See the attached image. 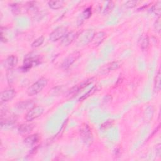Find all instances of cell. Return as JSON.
I'll return each instance as SVG.
<instances>
[{
  "instance_id": "cell-1",
  "label": "cell",
  "mask_w": 161,
  "mask_h": 161,
  "mask_svg": "<svg viewBox=\"0 0 161 161\" xmlns=\"http://www.w3.org/2000/svg\"><path fill=\"white\" fill-rule=\"evenodd\" d=\"M48 80L45 77L39 79L35 83L32 85L27 90V94L29 96H34L40 93L44 88L46 87Z\"/></svg>"
},
{
  "instance_id": "cell-2",
  "label": "cell",
  "mask_w": 161,
  "mask_h": 161,
  "mask_svg": "<svg viewBox=\"0 0 161 161\" xmlns=\"http://www.w3.org/2000/svg\"><path fill=\"white\" fill-rule=\"evenodd\" d=\"M44 109L42 106H37L33 107L26 114L25 119L27 122H32L40 117L44 113Z\"/></svg>"
},
{
  "instance_id": "cell-3",
  "label": "cell",
  "mask_w": 161,
  "mask_h": 161,
  "mask_svg": "<svg viewBox=\"0 0 161 161\" xmlns=\"http://www.w3.org/2000/svg\"><path fill=\"white\" fill-rule=\"evenodd\" d=\"M80 135L86 144L89 145L92 143L93 137L91 129L88 125H85L84 126L81 127L80 130Z\"/></svg>"
},
{
  "instance_id": "cell-4",
  "label": "cell",
  "mask_w": 161,
  "mask_h": 161,
  "mask_svg": "<svg viewBox=\"0 0 161 161\" xmlns=\"http://www.w3.org/2000/svg\"><path fill=\"white\" fill-rule=\"evenodd\" d=\"M67 34V28L65 27H60L54 30L50 35L49 39L52 42H56L63 39Z\"/></svg>"
},
{
  "instance_id": "cell-5",
  "label": "cell",
  "mask_w": 161,
  "mask_h": 161,
  "mask_svg": "<svg viewBox=\"0 0 161 161\" xmlns=\"http://www.w3.org/2000/svg\"><path fill=\"white\" fill-rule=\"evenodd\" d=\"M80 55V54L79 52H74L72 53L63 61L61 67L64 69H68L79 58Z\"/></svg>"
},
{
  "instance_id": "cell-6",
  "label": "cell",
  "mask_w": 161,
  "mask_h": 161,
  "mask_svg": "<svg viewBox=\"0 0 161 161\" xmlns=\"http://www.w3.org/2000/svg\"><path fill=\"white\" fill-rule=\"evenodd\" d=\"M16 96V91L13 89H8L3 91L1 94V100L2 103L8 102L12 100Z\"/></svg>"
},
{
  "instance_id": "cell-7",
  "label": "cell",
  "mask_w": 161,
  "mask_h": 161,
  "mask_svg": "<svg viewBox=\"0 0 161 161\" xmlns=\"http://www.w3.org/2000/svg\"><path fill=\"white\" fill-rule=\"evenodd\" d=\"M18 59L15 55H10L3 61V65L8 70H12L18 64Z\"/></svg>"
},
{
  "instance_id": "cell-8",
  "label": "cell",
  "mask_w": 161,
  "mask_h": 161,
  "mask_svg": "<svg viewBox=\"0 0 161 161\" xmlns=\"http://www.w3.org/2000/svg\"><path fill=\"white\" fill-rule=\"evenodd\" d=\"M93 78L89 79H87L86 80H85V81H84L83 83L75 86L74 88H72L71 89V90L69 92V94L70 95H74V94L77 93L79 91H80L81 90L84 89L87 86H88L90 84H91L93 82Z\"/></svg>"
},
{
  "instance_id": "cell-9",
  "label": "cell",
  "mask_w": 161,
  "mask_h": 161,
  "mask_svg": "<svg viewBox=\"0 0 161 161\" xmlns=\"http://www.w3.org/2000/svg\"><path fill=\"white\" fill-rule=\"evenodd\" d=\"M77 34L74 32H71L65 35V36L62 39L61 44L64 46L69 45L76 38Z\"/></svg>"
},
{
  "instance_id": "cell-10",
  "label": "cell",
  "mask_w": 161,
  "mask_h": 161,
  "mask_svg": "<svg viewBox=\"0 0 161 161\" xmlns=\"http://www.w3.org/2000/svg\"><path fill=\"white\" fill-rule=\"evenodd\" d=\"M106 37V35L105 32H100L95 34L92 40L93 41L94 44L96 45V46H98L103 42V41L105 40Z\"/></svg>"
},
{
  "instance_id": "cell-11",
  "label": "cell",
  "mask_w": 161,
  "mask_h": 161,
  "mask_svg": "<svg viewBox=\"0 0 161 161\" xmlns=\"http://www.w3.org/2000/svg\"><path fill=\"white\" fill-rule=\"evenodd\" d=\"M39 138H40V137L38 134H33L27 137L25 139L24 142L26 145L29 146H32L34 144H35L37 142H38V141L39 140Z\"/></svg>"
},
{
  "instance_id": "cell-12",
  "label": "cell",
  "mask_w": 161,
  "mask_h": 161,
  "mask_svg": "<svg viewBox=\"0 0 161 161\" xmlns=\"http://www.w3.org/2000/svg\"><path fill=\"white\" fill-rule=\"evenodd\" d=\"M34 128V125L32 123H25L21 125L18 128V131L20 133L26 134L30 133Z\"/></svg>"
},
{
  "instance_id": "cell-13",
  "label": "cell",
  "mask_w": 161,
  "mask_h": 161,
  "mask_svg": "<svg viewBox=\"0 0 161 161\" xmlns=\"http://www.w3.org/2000/svg\"><path fill=\"white\" fill-rule=\"evenodd\" d=\"M120 67V64L118 62H112L104 66L103 68V71L110 72L118 69Z\"/></svg>"
},
{
  "instance_id": "cell-14",
  "label": "cell",
  "mask_w": 161,
  "mask_h": 161,
  "mask_svg": "<svg viewBox=\"0 0 161 161\" xmlns=\"http://www.w3.org/2000/svg\"><path fill=\"white\" fill-rule=\"evenodd\" d=\"M65 2L63 1H50L48 2V5L50 8L53 10H59L62 8L64 5Z\"/></svg>"
},
{
  "instance_id": "cell-15",
  "label": "cell",
  "mask_w": 161,
  "mask_h": 161,
  "mask_svg": "<svg viewBox=\"0 0 161 161\" xmlns=\"http://www.w3.org/2000/svg\"><path fill=\"white\" fill-rule=\"evenodd\" d=\"M44 40H45V38L43 36H40L39 37V38H37V39H35L34 42L32 44V47L33 49H36V48H38L39 47H40L43 43L44 42Z\"/></svg>"
},
{
  "instance_id": "cell-16",
  "label": "cell",
  "mask_w": 161,
  "mask_h": 161,
  "mask_svg": "<svg viewBox=\"0 0 161 161\" xmlns=\"http://www.w3.org/2000/svg\"><path fill=\"white\" fill-rule=\"evenodd\" d=\"M152 12L154 13L156 15H157L158 17H160V15L161 13V2H157L156 4L152 7Z\"/></svg>"
},
{
  "instance_id": "cell-17",
  "label": "cell",
  "mask_w": 161,
  "mask_h": 161,
  "mask_svg": "<svg viewBox=\"0 0 161 161\" xmlns=\"http://www.w3.org/2000/svg\"><path fill=\"white\" fill-rule=\"evenodd\" d=\"M160 80H161V74L160 70L157 72L155 79V88L157 91H160V87H161V83H160Z\"/></svg>"
},
{
  "instance_id": "cell-18",
  "label": "cell",
  "mask_w": 161,
  "mask_h": 161,
  "mask_svg": "<svg viewBox=\"0 0 161 161\" xmlns=\"http://www.w3.org/2000/svg\"><path fill=\"white\" fill-rule=\"evenodd\" d=\"M140 45H141L142 49H143V50H146L148 48V47L149 45V39H148V36H145L142 39Z\"/></svg>"
},
{
  "instance_id": "cell-19",
  "label": "cell",
  "mask_w": 161,
  "mask_h": 161,
  "mask_svg": "<svg viewBox=\"0 0 161 161\" xmlns=\"http://www.w3.org/2000/svg\"><path fill=\"white\" fill-rule=\"evenodd\" d=\"M97 91V88L96 87H94L91 90H90L88 93H86L85 95H83L81 98H80L79 101H83L86 99H87L88 97H90V96H91L92 95H93L96 91Z\"/></svg>"
},
{
  "instance_id": "cell-20",
  "label": "cell",
  "mask_w": 161,
  "mask_h": 161,
  "mask_svg": "<svg viewBox=\"0 0 161 161\" xmlns=\"http://www.w3.org/2000/svg\"><path fill=\"white\" fill-rule=\"evenodd\" d=\"M114 7V3L112 2H108L104 10V14H108L113 10Z\"/></svg>"
},
{
  "instance_id": "cell-21",
  "label": "cell",
  "mask_w": 161,
  "mask_h": 161,
  "mask_svg": "<svg viewBox=\"0 0 161 161\" xmlns=\"http://www.w3.org/2000/svg\"><path fill=\"white\" fill-rule=\"evenodd\" d=\"M83 19H88L91 16V8H88L86 10H85L83 14Z\"/></svg>"
},
{
  "instance_id": "cell-22",
  "label": "cell",
  "mask_w": 161,
  "mask_h": 161,
  "mask_svg": "<svg viewBox=\"0 0 161 161\" xmlns=\"http://www.w3.org/2000/svg\"><path fill=\"white\" fill-rule=\"evenodd\" d=\"M33 105V103L31 101H24V102H22L19 104V108L20 109H23L25 110L27 108V107H29L30 106H31Z\"/></svg>"
},
{
  "instance_id": "cell-23",
  "label": "cell",
  "mask_w": 161,
  "mask_h": 161,
  "mask_svg": "<svg viewBox=\"0 0 161 161\" xmlns=\"http://www.w3.org/2000/svg\"><path fill=\"white\" fill-rule=\"evenodd\" d=\"M137 2L136 1H128L125 4V6L127 8H133L136 7Z\"/></svg>"
},
{
  "instance_id": "cell-24",
  "label": "cell",
  "mask_w": 161,
  "mask_h": 161,
  "mask_svg": "<svg viewBox=\"0 0 161 161\" xmlns=\"http://www.w3.org/2000/svg\"><path fill=\"white\" fill-rule=\"evenodd\" d=\"M154 28L157 32L160 34V30H161V26H160V18L158 17V18L156 20L155 24H154Z\"/></svg>"
},
{
  "instance_id": "cell-25",
  "label": "cell",
  "mask_w": 161,
  "mask_h": 161,
  "mask_svg": "<svg viewBox=\"0 0 161 161\" xmlns=\"http://www.w3.org/2000/svg\"><path fill=\"white\" fill-rule=\"evenodd\" d=\"M112 122H113L112 120H108L107 122H105L103 124L101 125V128L103 130H105V129H106V128L110 127L112 125Z\"/></svg>"
},
{
  "instance_id": "cell-26",
  "label": "cell",
  "mask_w": 161,
  "mask_h": 161,
  "mask_svg": "<svg viewBox=\"0 0 161 161\" xmlns=\"http://www.w3.org/2000/svg\"><path fill=\"white\" fill-rule=\"evenodd\" d=\"M160 144H158L157 147H156V153L158 155H160Z\"/></svg>"
}]
</instances>
